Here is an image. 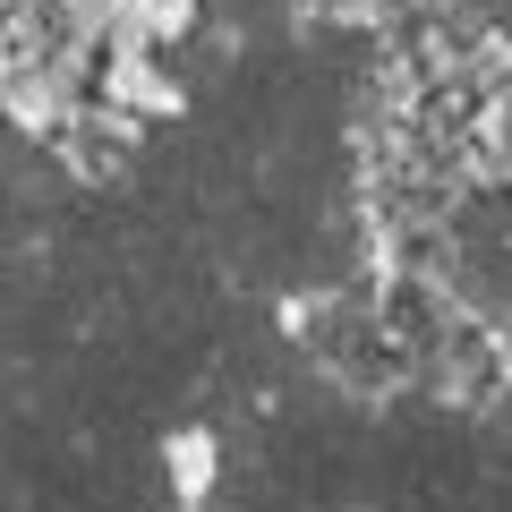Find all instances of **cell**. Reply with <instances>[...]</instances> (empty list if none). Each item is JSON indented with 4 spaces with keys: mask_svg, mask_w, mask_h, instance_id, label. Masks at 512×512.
Here are the masks:
<instances>
[{
    "mask_svg": "<svg viewBox=\"0 0 512 512\" xmlns=\"http://www.w3.org/2000/svg\"><path fill=\"white\" fill-rule=\"evenodd\" d=\"M137 137H146V120H128V111H111V103H86L52 146H60V163H69V180L111 188L128 163H137Z\"/></svg>",
    "mask_w": 512,
    "mask_h": 512,
    "instance_id": "1",
    "label": "cell"
},
{
    "mask_svg": "<svg viewBox=\"0 0 512 512\" xmlns=\"http://www.w3.org/2000/svg\"><path fill=\"white\" fill-rule=\"evenodd\" d=\"M163 461H171V487H180V504L205 512V495H214V436H205V427H188V436L163 444Z\"/></svg>",
    "mask_w": 512,
    "mask_h": 512,
    "instance_id": "2",
    "label": "cell"
}]
</instances>
